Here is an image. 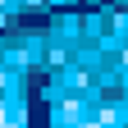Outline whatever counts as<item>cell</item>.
Returning a JSON list of instances; mask_svg holds the SVG:
<instances>
[{
    "label": "cell",
    "mask_w": 128,
    "mask_h": 128,
    "mask_svg": "<svg viewBox=\"0 0 128 128\" xmlns=\"http://www.w3.org/2000/svg\"><path fill=\"white\" fill-rule=\"evenodd\" d=\"M0 128H5V119H0Z\"/></svg>",
    "instance_id": "1"
}]
</instances>
